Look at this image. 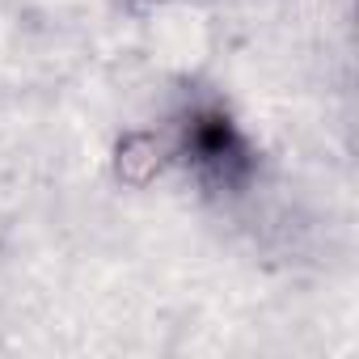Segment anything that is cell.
Here are the masks:
<instances>
[{
  "instance_id": "obj_2",
  "label": "cell",
  "mask_w": 359,
  "mask_h": 359,
  "mask_svg": "<svg viewBox=\"0 0 359 359\" xmlns=\"http://www.w3.org/2000/svg\"><path fill=\"white\" fill-rule=\"evenodd\" d=\"M165 161H169V148L152 131H127L114 144V177H118L123 187L144 191L148 182H156V177H161Z\"/></svg>"
},
{
  "instance_id": "obj_1",
  "label": "cell",
  "mask_w": 359,
  "mask_h": 359,
  "mask_svg": "<svg viewBox=\"0 0 359 359\" xmlns=\"http://www.w3.org/2000/svg\"><path fill=\"white\" fill-rule=\"evenodd\" d=\"M177 156L216 195H241L258 173V148L216 97H195L177 118Z\"/></svg>"
}]
</instances>
